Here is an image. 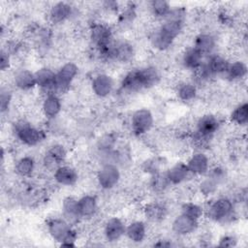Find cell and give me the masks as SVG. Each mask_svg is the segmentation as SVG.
<instances>
[{"mask_svg": "<svg viewBox=\"0 0 248 248\" xmlns=\"http://www.w3.org/2000/svg\"><path fill=\"white\" fill-rule=\"evenodd\" d=\"M120 178L118 168L110 163L104 165L97 174L99 185L104 189H111L114 187Z\"/></svg>", "mask_w": 248, "mask_h": 248, "instance_id": "obj_6", "label": "cell"}, {"mask_svg": "<svg viewBox=\"0 0 248 248\" xmlns=\"http://www.w3.org/2000/svg\"><path fill=\"white\" fill-rule=\"evenodd\" d=\"M150 7L155 16L158 17H167L170 12V4L164 0H154L151 2Z\"/></svg>", "mask_w": 248, "mask_h": 248, "instance_id": "obj_34", "label": "cell"}, {"mask_svg": "<svg viewBox=\"0 0 248 248\" xmlns=\"http://www.w3.org/2000/svg\"><path fill=\"white\" fill-rule=\"evenodd\" d=\"M48 232L52 238L61 242L63 246H74L76 233L71 229L69 223L62 219H52L47 225Z\"/></svg>", "mask_w": 248, "mask_h": 248, "instance_id": "obj_3", "label": "cell"}, {"mask_svg": "<svg viewBox=\"0 0 248 248\" xmlns=\"http://www.w3.org/2000/svg\"><path fill=\"white\" fill-rule=\"evenodd\" d=\"M16 135L17 139L26 145H36L43 141L46 134L25 122H19L16 125Z\"/></svg>", "mask_w": 248, "mask_h": 248, "instance_id": "obj_4", "label": "cell"}, {"mask_svg": "<svg viewBox=\"0 0 248 248\" xmlns=\"http://www.w3.org/2000/svg\"><path fill=\"white\" fill-rule=\"evenodd\" d=\"M247 73L246 65L241 61H235L232 64H229L226 74L232 79H238L245 77Z\"/></svg>", "mask_w": 248, "mask_h": 248, "instance_id": "obj_31", "label": "cell"}, {"mask_svg": "<svg viewBox=\"0 0 248 248\" xmlns=\"http://www.w3.org/2000/svg\"><path fill=\"white\" fill-rule=\"evenodd\" d=\"M78 209L79 216L89 217L92 216L97 209V201L95 197L86 195L78 201Z\"/></svg>", "mask_w": 248, "mask_h": 248, "instance_id": "obj_23", "label": "cell"}, {"mask_svg": "<svg viewBox=\"0 0 248 248\" xmlns=\"http://www.w3.org/2000/svg\"><path fill=\"white\" fill-rule=\"evenodd\" d=\"M219 128L217 118L212 114H205L202 116L197 122V132L199 139H208Z\"/></svg>", "mask_w": 248, "mask_h": 248, "instance_id": "obj_10", "label": "cell"}, {"mask_svg": "<svg viewBox=\"0 0 248 248\" xmlns=\"http://www.w3.org/2000/svg\"><path fill=\"white\" fill-rule=\"evenodd\" d=\"M144 213H145V216L148 220L153 221V222H157V221H160V220L165 218L167 210H166L165 206H163L162 204L153 202V203L148 204L145 207Z\"/></svg>", "mask_w": 248, "mask_h": 248, "instance_id": "obj_29", "label": "cell"}, {"mask_svg": "<svg viewBox=\"0 0 248 248\" xmlns=\"http://www.w3.org/2000/svg\"><path fill=\"white\" fill-rule=\"evenodd\" d=\"M63 213L70 222L78 220L79 216L78 209V201L72 197H68L63 202Z\"/></svg>", "mask_w": 248, "mask_h": 248, "instance_id": "obj_28", "label": "cell"}, {"mask_svg": "<svg viewBox=\"0 0 248 248\" xmlns=\"http://www.w3.org/2000/svg\"><path fill=\"white\" fill-rule=\"evenodd\" d=\"M10 65V57L8 52L2 50L1 51V58H0V68L2 71H5Z\"/></svg>", "mask_w": 248, "mask_h": 248, "instance_id": "obj_39", "label": "cell"}, {"mask_svg": "<svg viewBox=\"0 0 248 248\" xmlns=\"http://www.w3.org/2000/svg\"><path fill=\"white\" fill-rule=\"evenodd\" d=\"M72 13V7L65 2L55 3L49 11V18L52 22L59 23L67 19Z\"/></svg>", "mask_w": 248, "mask_h": 248, "instance_id": "obj_20", "label": "cell"}, {"mask_svg": "<svg viewBox=\"0 0 248 248\" xmlns=\"http://www.w3.org/2000/svg\"><path fill=\"white\" fill-rule=\"evenodd\" d=\"M159 79L158 71L153 67H146L128 73L122 79L121 85L126 90L139 91L154 86L159 82Z\"/></svg>", "mask_w": 248, "mask_h": 248, "instance_id": "obj_2", "label": "cell"}, {"mask_svg": "<svg viewBox=\"0 0 248 248\" xmlns=\"http://www.w3.org/2000/svg\"><path fill=\"white\" fill-rule=\"evenodd\" d=\"M15 84L16 87L22 90H29L33 88L36 84L35 74L28 70H21L17 72L15 76Z\"/></svg>", "mask_w": 248, "mask_h": 248, "instance_id": "obj_22", "label": "cell"}, {"mask_svg": "<svg viewBox=\"0 0 248 248\" xmlns=\"http://www.w3.org/2000/svg\"><path fill=\"white\" fill-rule=\"evenodd\" d=\"M66 158V150L60 144H55L51 146L46 153L44 158V163L46 168L54 169L60 167L59 165Z\"/></svg>", "mask_w": 248, "mask_h": 248, "instance_id": "obj_12", "label": "cell"}, {"mask_svg": "<svg viewBox=\"0 0 248 248\" xmlns=\"http://www.w3.org/2000/svg\"><path fill=\"white\" fill-rule=\"evenodd\" d=\"M34 166H35V163L33 158L26 156L17 161L16 166V170L21 176H28L34 170Z\"/></svg>", "mask_w": 248, "mask_h": 248, "instance_id": "obj_32", "label": "cell"}, {"mask_svg": "<svg viewBox=\"0 0 248 248\" xmlns=\"http://www.w3.org/2000/svg\"><path fill=\"white\" fill-rule=\"evenodd\" d=\"M169 180L167 177V174H156L151 182V186L155 191H163L169 184Z\"/></svg>", "mask_w": 248, "mask_h": 248, "instance_id": "obj_37", "label": "cell"}, {"mask_svg": "<svg viewBox=\"0 0 248 248\" xmlns=\"http://www.w3.org/2000/svg\"><path fill=\"white\" fill-rule=\"evenodd\" d=\"M78 74V67L74 63H66L64 64L59 72L56 74L54 90L57 91H65L69 88L71 82L75 78Z\"/></svg>", "mask_w": 248, "mask_h": 248, "instance_id": "obj_8", "label": "cell"}, {"mask_svg": "<svg viewBox=\"0 0 248 248\" xmlns=\"http://www.w3.org/2000/svg\"><path fill=\"white\" fill-rule=\"evenodd\" d=\"M232 120L239 125L246 124L248 120V105L247 103H243L236 107L231 114Z\"/></svg>", "mask_w": 248, "mask_h": 248, "instance_id": "obj_33", "label": "cell"}, {"mask_svg": "<svg viewBox=\"0 0 248 248\" xmlns=\"http://www.w3.org/2000/svg\"><path fill=\"white\" fill-rule=\"evenodd\" d=\"M202 54L195 47L188 49L183 56V63L185 67L192 70H197L202 67Z\"/></svg>", "mask_w": 248, "mask_h": 248, "instance_id": "obj_25", "label": "cell"}, {"mask_svg": "<svg viewBox=\"0 0 248 248\" xmlns=\"http://www.w3.org/2000/svg\"><path fill=\"white\" fill-rule=\"evenodd\" d=\"M153 125V115L150 110L140 108L132 116V129L136 135H142L149 131Z\"/></svg>", "mask_w": 248, "mask_h": 248, "instance_id": "obj_7", "label": "cell"}, {"mask_svg": "<svg viewBox=\"0 0 248 248\" xmlns=\"http://www.w3.org/2000/svg\"><path fill=\"white\" fill-rule=\"evenodd\" d=\"M190 173L187 165L184 163H176L174 166H172L167 174L168 180L171 184H179L182 181L186 179L188 174Z\"/></svg>", "mask_w": 248, "mask_h": 248, "instance_id": "obj_21", "label": "cell"}, {"mask_svg": "<svg viewBox=\"0 0 248 248\" xmlns=\"http://www.w3.org/2000/svg\"><path fill=\"white\" fill-rule=\"evenodd\" d=\"M198 227V220L190 218L189 216L182 214L177 216L172 223V230L174 232L185 235L193 232Z\"/></svg>", "mask_w": 248, "mask_h": 248, "instance_id": "obj_13", "label": "cell"}, {"mask_svg": "<svg viewBox=\"0 0 248 248\" xmlns=\"http://www.w3.org/2000/svg\"><path fill=\"white\" fill-rule=\"evenodd\" d=\"M229 64L230 63H228V61L222 56L214 55L210 57L207 63L202 68V76L205 78H208L209 76L226 73Z\"/></svg>", "mask_w": 248, "mask_h": 248, "instance_id": "obj_11", "label": "cell"}, {"mask_svg": "<svg viewBox=\"0 0 248 248\" xmlns=\"http://www.w3.org/2000/svg\"><path fill=\"white\" fill-rule=\"evenodd\" d=\"M232 212V203L229 199L221 198L211 203L207 210L208 217L214 221H223Z\"/></svg>", "mask_w": 248, "mask_h": 248, "instance_id": "obj_9", "label": "cell"}, {"mask_svg": "<svg viewBox=\"0 0 248 248\" xmlns=\"http://www.w3.org/2000/svg\"><path fill=\"white\" fill-rule=\"evenodd\" d=\"M91 39L103 54L108 55L111 46V32L103 24H95L91 29Z\"/></svg>", "mask_w": 248, "mask_h": 248, "instance_id": "obj_5", "label": "cell"}, {"mask_svg": "<svg viewBox=\"0 0 248 248\" xmlns=\"http://www.w3.org/2000/svg\"><path fill=\"white\" fill-rule=\"evenodd\" d=\"M187 168L190 173L193 174H203L208 170V158L205 154L199 152L191 156V158L187 162Z\"/></svg>", "mask_w": 248, "mask_h": 248, "instance_id": "obj_14", "label": "cell"}, {"mask_svg": "<svg viewBox=\"0 0 248 248\" xmlns=\"http://www.w3.org/2000/svg\"><path fill=\"white\" fill-rule=\"evenodd\" d=\"M113 87V81L111 78L105 74H100L96 76L92 81V89L96 95L99 97L108 96Z\"/></svg>", "mask_w": 248, "mask_h": 248, "instance_id": "obj_15", "label": "cell"}, {"mask_svg": "<svg viewBox=\"0 0 248 248\" xmlns=\"http://www.w3.org/2000/svg\"><path fill=\"white\" fill-rule=\"evenodd\" d=\"M126 234L131 240L140 242L145 236V225L140 221L133 222L127 227Z\"/></svg>", "mask_w": 248, "mask_h": 248, "instance_id": "obj_27", "label": "cell"}, {"mask_svg": "<svg viewBox=\"0 0 248 248\" xmlns=\"http://www.w3.org/2000/svg\"><path fill=\"white\" fill-rule=\"evenodd\" d=\"M126 232V228L123 222L114 217L110 218L105 226V235L109 241H116L121 238V236Z\"/></svg>", "mask_w": 248, "mask_h": 248, "instance_id": "obj_16", "label": "cell"}, {"mask_svg": "<svg viewBox=\"0 0 248 248\" xmlns=\"http://www.w3.org/2000/svg\"><path fill=\"white\" fill-rule=\"evenodd\" d=\"M54 179L62 185H74L78 181L77 171L68 166H60L55 170Z\"/></svg>", "mask_w": 248, "mask_h": 248, "instance_id": "obj_18", "label": "cell"}, {"mask_svg": "<svg viewBox=\"0 0 248 248\" xmlns=\"http://www.w3.org/2000/svg\"><path fill=\"white\" fill-rule=\"evenodd\" d=\"M235 239L234 237L232 236H224L221 240H220V243H219V246H222V247H231V246H234L235 245Z\"/></svg>", "mask_w": 248, "mask_h": 248, "instance_id": "obj_40", "label": "cell"}, {"mask_svg": "<svg viewBox=\"0 0 248 248\" xmlns=\"http://www.w3.org/2000/svg\"><path fill=\"white\" fill-rule=\"evenodd\" d=\"M182 214H185L195 220H199L202 215V208L196 203H184L182 205Z\"/></svg>", "mask_w": 248, "mask_h": 248, "instance_id": "obj_36", "label": "cell"}, {"mask_svg": "<svg viewBox=\"0 0 248 248\" xmlns=\"http://www.w3.org/2000/svg\"><path fill=\"white\" fill-rule=\"evenodd\" d=\"M177 95L182 101H191L197 95V88L192 83H182L178 87Z\"/></svg>", "mask_w": 248, "mask_h": 248, "instance_id": "obj_35", "label": "cell"}, {"mask_svg": "<svg viewBox=\"0 0 248 248\" xmlns=\"http://www.w3.org/2000/svg\"><path fill=\"white\" fill-rule=\"evenodd\" d=\"M215 46V40L211 35L201 34L196 38L195 48H197L202 55L209 53Z\"/></svg>", "mask_w": 248, "mask_h": 248, "instance_id": "obj_26", "label": "cell"}, {"mask_svg": "<svg viewBox=\"0 0 248 248\" xmlns=\"http://www.w3.org/2000/svg\"><path fill=\"white\" fill-rule=\"evenodd\" d=\"M221 177H222V175L220 173V170H215L213 171V173L209 177H207L206 179H204L202 182V184H201V191L204 195H210V194L214 193L216 188H217L218 180Z\"/></svg>", "mask_w": 248, "mask_h": 248, "instance_id": "obj_30", "label": "cell"}, {"mask_svg": "<svg viewBox=\"0 0 248 248\" xmlns=\"http://www.w3.org/2000/svg\"><path fill=\"white\" fill-rule=\"evenodd\" d=\"M61 109L60 99L55 94H49L46 97L43 103V111L48 118L56 116Z\"/></svg>", "mask_w": 248, "mask_h": 248, "instance_id": "obj_24", "label": "cell"}, {"mask_svg": "<svg viewBox=\"0 0 248 248\" xmlns=\"http://www.w3.org/2000/svg\"><path fill=\"white\" fill-rule=\"evenodd\" d=\"M36 84L43 89H53L55 85L56 74L48 68H41L35 73Z\"/></svg>", "mask_w": 248, "mask_h": 248, "instance_id": "obj_19", "label": "cell"}, {"mask_svg": "<svg viewBox=\"0 0 248 248\" xmlns=\"http://www.w3.org/2000/svg\"><path fill=\"white\" fill-rule=\"evenodd\" d=\"M10 100H11V96H10L9 92H8V91H6V92L2 91V93H1V98H0L1 110H2V111H5V110L9 108Z\"/></svg>", "mask_w": 248, "mask_h": 248, "instance_id": "obj_38", "label": "cell"}, {"mask_svg": "<svg viewBox=\"0 0 248 248\" xmlns=\"http://www.w3.org/2000/svg\"><path fill=\"white\" fill-rule=\"evenodd\" d=\"M108 56L113 57L119 61L126 62L130 60L133 56V47L130 44L126 42L112 44L108 52Z\"/></svg>", "mask_w": 248, "mask_h": 248, "instance_id": "obj_17", "label": "cell"}, {"mask_svg": "<svg viewBox=\"0 0 248 248\" xmlns=\"http://www.w3.org/2000/svg\"><path fill=\"white\" fill-rule=\"evenodd\" d=\"M182 29V15L171 11L167 16V20L153 37V45L158 49L168 48Z\"/></svg>", "mask_w": 248, "mask_h": 248, "instance_id": "obj_1", "label": "cell"}]
</instances>
